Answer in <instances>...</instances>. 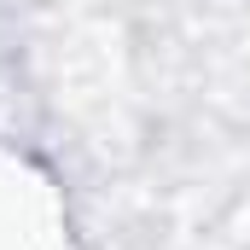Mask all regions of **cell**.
Returning a JSON list of instances; mask_svg holds the SVG:
<instances>
[{
  "label": "cell",
  "instance_id": "obj_1",
  "mask_svg": "<svg viewBox=\"0 0 250 250\" xmlns=\"http://www.w3.org/2000/svg\"><path fill=\"white\" fill-rule=\"evenodd\" d=\"M0 250H59V215L47 187H29L18 169L0 175Z\"/></svg>",
  "mask_w": 250,
  "mask_h": 250
}]
</instances>
